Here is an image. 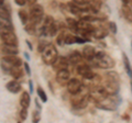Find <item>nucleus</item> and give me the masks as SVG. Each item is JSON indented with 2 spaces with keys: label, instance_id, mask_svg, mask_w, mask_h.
Segmentation results:
<instances>
[{
  "label": "nucleus",
  "instance_id": "nucleus-15",
  "mask_svg": "<svg viewBox=\"0 0 132 123\" xmlns=\"http://www.w3.org/2000/svg\"><path fill=\"white\" fill-rule=\"evenodd\" d=\"M102 3L104 2H102L101 0H90L89 3H88L89 11L93 12L94 14L99 13V11H100L101 8H102Z\"/></svg>",
  "mask_w": 132,
  "mask_h": 123
},
{
  "label": "nucleus",
  "instance_id": "nucleus-34",
  "mask_svg": "<svg viewBox=\"0 0 132 123\" xmlns=\"http://www.w3.org/2000/svg\"><path fill=\"white\" fill-rule=\"evenodd\" d=\"M108 29H109V31H110L112 34L117 33V25H116L114 22H109V23H108Z\"/></svg>",
  "mask_w": 132,
  "mask_h": 123
},
{
  "label": "nucleus",
  "instance_id": "nucleus-8",
  "mask_svg": "<svg viewBox=\"0 0 132 123\" xmlns=\"http://www.w3.org/2000/svg\"><path fill=\"white\" fill-rule=\"evenodd\" d=\"M68 64H69L68 58H66L64 56H60L56 58V60L53 63L52 66H53V69L57 73L60 71H63V69H67Z\"/></svg>",
  "mask_w": 132,
  "mask_h": 123
},
{
  "label": "nucleus",
  "instance_id": "nucleus-35",
  "mask_svg": "<svg viewBox=\"0 0 132 123\" xmlns=\"http://www.w3.org/2000/svg\"><path fill=\"white\" fill-rule=\"evenodd\" d=\"M20 118H21L22 121L27 120V118H28V109L27 108H22L21 109V111H20Z\"/></svg>",
  "mask_w": 132,
  "mask_h": 123
},
{
  "label": "nucleus",
  "instance_id": "nucleus-27",
  "mask_svg": "<svg viewBox=\"0 0 132 123\" xmlns=\"http://www.w3.org/2000/svg\"><path fill=\"white\" fill-rule=\"evenodd\" d=\"M36 25H38V24H35V23H33V22L27 23L26 24V31L30 35L31 34H35L36 33Z\"/></svg>",
  "mask_w": 132,
  "mask_h": 123
},
{
  "label": "nucleus",
  "instance_id": "nucleus-42",
  "mask_svg": "<svg viewBox=\"0 0 132 123\" xmlns=\"http://www.w3.org/2000/svg\"><path fill=\"white\" fill-rule=\"evenodd\" d=\"M26 43H27V45H28V47L30 48V50H32V44L30 43V41H28V40H27V41H26Z\"/></svg>",
  "mask_w": 132,
  "mask_h": 123
},
{
  "label": "nucleus",
  "instance_id": "nucleus-19",
  "mask_svg": "<svg viewBox=\"0 0 132 123\" xmlns=\"http://www.w3.org/2000/svg\"><path fill=\"white\" fill-rule=\"evenodd\" d=\"M121 12H122V15L125 17V19L128 22H132V10L129 6L123 3V6L121 8Z\"/></svg>",
  "mask_w": 132,
  "mask_h": 123
},
{
  "label": "nucleus",
  "instance_id": "nucleus-40",
  "mask_svg": "<svg viewBox=\"0 0 132 123\" xmlns=\"http://www.w3.org/2000/svg\"><path fill=\"white\" fill-rule=\"evenodd\" d=\"M86 40L84 38H79V36H76V43L78 44H81V43H85Z\"/></svg>",
  "mask_w": 132,
  "mask_h": 123
},
{
  "label": "nucleus",
  "instance_id": "nucleus-4",
  "mask_svg": "<svg viewBox=\"0 0 132 123\" xmlns=\"http://www.w3.org/2000/svg\"><path fill=\"white\" fill-rule=\"evenodd\" d=\"M43 14H44V10L43 7L41 5H33L30 9V20L31 22L39 24L42 22L43 20Z\"/></svg>",
  "mask_w": 132,
  "mask_h": 123
},
{
  "label": "nucleus",
  "instance_id": "nucleus-29",
  "mask_svg": "<svg viewBox=\"0 0 132 123\" xmlns=\"http://www.w3.org/2000/svg\"><path fill=\"white\" fill-rule=\"evenodd\" d=\"M106 77L109 80H113V81H119V75L116 72L111 71V72H107L106 73Z\"/></svg>",
  "mask_w": 132,
  "mask_h": 123
},
{
  "label": "nucleus",
  "instance_id": "nucleus-17",
  "mask_svg": "<svg viewBox=\"0 0 132 123\" xmlns=\"http://www.w3.org/2000/svg\"><path fill=\"white\" fill-rule=\"evenodd\" d=\"M107 35H108V32H107V30H105V28H102V27L95 28L94 31H93V36L97 40L105 39Z\"/></svg>",
  "mask_w": 132,
  "mask_h": 123
},
{
  "label": "nucleus",
  "instance_id": "nucleus-7",
  "mask_svg": "<svg viewBox=\"0 0 132 123\" xmlns=\"http://www.w3.org/2000/svg\"><path fill=\"white\" fill-rule=\"evenodd\" d=\"M66 87H67V91L71 93V95H75V93H77L81 89L82 84L79 79L72 78V79H69L67 85H66Z\"/></svg>",
  "mask_w": 132,
  "mask_h": 123
},
{
  "label": "nucleus",
  "instance_id": "nucleus-39",
  "mask_svg": "<svg viewBox=\"0 0 132 123\" xmlns=\"http://www.w3.org/2000/svg\"><path fill=\"white\" fill-rule=\"evenodd\" d=\"M27 1H28V0H14V2L18 6H24L27 3Z\"/></svg>",
  "mask_w": 132,
  "mask_h": 123
},
{
  "label": "nucleus",
  "instance_id": "nucleus-6",
  "mask_svg": "<svg viewBox=\"0 0 132 123\" xmlns=\"http://www.w3.org/2000/svg\"><path fill=\"white\" fill-rule=\"evenodd\" d=\"M1 40L6 45L18 46V38L13 33V31H1Z\"/></svg>",
  "mask_w": 132,
  "mask_h": 123
},
{
  "label": "nucleus",
  "instance_id": "nucleus-38",
  "mask_svg": "<svg viewBox=\"0 0 132 123\" xmlns=\"http://www.w3.org/2000/svg\"><path fill=\"white\" fill-rule=\"evenodd\" d=\"M23 67H24V71H26V73L28 74V76H31V69H30V67H29V64L28 63H24L23 64Z\"/></svg>",
  "mask_w": 132,
  "mask_h": 123
},
{
  "label": "nucleus",
  "instance_id": "nucleus-22",
  "mask_svg": "<svg viewBox=\"0 0 132 123\" xmlns=\"http://www.w3.org/2000/svg\"><path fill=\"white\" fill-rule=\"evenodd\" d=\"M2 52L5 53V54L7 55H10V54H13V55H16L19 53L18 48H16V46H12V45H3L2 46Z\"/></svg>",
  "mask_w": 132,
  "mask_h": 123
},
{
  "label": "nucleus",
  "instance_id": "nucleus-21",
  "mask_svg": "<svg viewBox=\"0 0 132 123\" xmlns=\"http://www.w3.org/2000/svg\"><path fill=\"white\" fill-rule=\"evenodd\" d=\"M76 71H77V73L79 74L80 76H84L86 73L89 72V71H92V69H90V67L88 66L87 64H85L84 61H81V63L76 65Z\"/></svg>",
  "mask_w": 132,
  "mask_h": 123
},
{
  "label": "nucleus",
  "instance_id": "nucleus-28",
  "mask_svg": "<svg viewBox=\"0 0 132 123\" xmlns=\"http://www.w3.org/2000/svg\"><path fill=\"white\" fill-rule=\"evenodd\" d=\"M19 14V18H20V21H21L23 24H27L28 23V20L30 19V15H28V13L24 10H19L18 12Z\"/></svg>",
  "mask_w": 132,
  "mask_h": 123
},
{
  "label": "nucleus",
  "instance_id": "nucleus-3",
  "mask_svg": "<svg viewBox=\"0 0 132 123\" xmlns=\"http://www.w3.org/2000/svg\"><path fill=\"white\" fill-rule=\"evenodd\" d=\"M42 54V59L46 65H53V63L56 60L57 56V51L53 44H48L46 48L41 53Z\"/></svg>",
  "mask_w": 132,
  "mask_h": 123
},
{
  "label": "nucleus",
  "instance_id": "nucleus-10",
  "mask_svg": "<svg viewBox=\"0 0 132 123\" xmlns=\"http://www.w3.org/2000/svg\"><path fill=\"white\" fill-rule=\"evenodd\" d=\"M2 61L3 63H6L8 65H10V66H21L22 65V60L21 58H19V57H16L15 55L13 54H10V55H6L2 57Z\"/></svg>",
  "mask_w": 132,
  "mask_h": 123
},
{
  "label": "nucleus",
  "instance_id": "nucleus-32",
  "mask_svg": "<svg viewBox=\"0 0 132 123\" xmlns=\"http://www.w3.org/2000/svg\"><path fill=\"white\" fill-rule=\"evenodd\" d=\"M65 36H66V33L65 31H62L61 33L57 35V39H56V43L59 45H63L65 43Z\"/></svg>",
  "mask_w": 132,
  "mask_h": 123
},
{
  "label": "nucleus",
  "instance_id": "nucleus-47",
  "mask_svg": "<svg viewBox=\"0 0 132 123\" xmlns=\"http://www.w3.org/2000/svg\"><path fill=\"white\" fill-rule=\"evenodd\" d=\"M131 45H132V42H131Z\"/></svg>",
  "mask_w": 132,
  "mask_h": 123
},
{
  "label": "nucleus",
  "instance_id": "nucleus-36",
  "mask_svg": "<svg viewBox=\"0 0 132 123\" xmlns=\"http://www.w3.org/2000/svg\"><path fill=\"white\" fill-rule=\"evenodd\" d=\"M32 121L33 122H39L41 120V116H40V112L39 111H33V114H32Z\"/></svg>",
  "mask_w": 132,
  "mask_h": 123
},
{
  "label": "nucleus",
  "instance_id": "nucleus-1",
  "mask_svg": "<svg viewBox=\"0 0 132 123\" xmlns=\"http://www.w3.org/2000/svg\"><path fill=\"white\" fill-rule=\"evenodd\" d=\"M121 101H122V99L118 93H112V95H109L104 101L99 102V103H96V107L98 109H101V110L114 111V110H117V108L120 106Z\"/></svg>",
  "mask_w": 132,
  "mask_h": 123
},
{
  "label": "nucleus",
  "instance_id": "nucleus-24",
  "mask_svg": "<svg viewBox=\"0 0 132 123\" xmlns=\"http://www.w3.org/2000/svg\"><path fill=\"white\" fill-rule=\"evenodd\" d=\"M122 59H123V64H125V68H126V72L128 73V75L130 76V78L132 77V71H131V65H130V61L129 58L126 53H122Z\"/></svg>",
  "mask_w": 132,
  "mask_h": 123
},
{
  "label": "nucleus",
  "instance_id": "nucleus-25",
  "mask_svg": "<svg viewBox=\"0 0 132 123\" xmlns=\"http://www.w3.org/2000/svg\"><path fill=\"white\" fill-rule=\"evenodd\" d=\"M1 31H13L10 20L1 19Z\"/></svg>",
  "mask_w": 132,
  "mask_h": 123
},
{
  "label": "nucleus",
  "instance_id": "nucleus-37",
  "mask_svg": "<svg viewBox=\"0 0 132 123\" xmlns=\"http://www.w3.org/2000/svg\"><path fill=\"white\" fill-rule=\"evenodd\" d=\"M90 0H74V2L77 3V5H79V6H86V5H88Z\"/></svg>",
  "mask_w": 132,
  "mask_h": 123
},
{
  "label": "nucleus",
  "instance_id": "nucleus-12",
  "mask_svg": "<svg viewBox=\"0 0 132 123\" xmlns=\"http://www.w3.org/2000/svg\"><path fill=\"white\" fill-rule=\"evenodd\" d=\"M69 76H71V74H69L67 69H63V71L57 72L56 80L61 85H67V83L69 81Z\"/></svg>",
  "mask_w": 132,
  "mask_h": 123
},
{
  "label": "nucleus",
  "instance_id": "nucleus-26",
  "mask_svg": "<svg viewBox=\"0 0 132 123\" xmlns=\"http://www.w3.org/2000/svg\"><path fill=\"white\" fill-rule=\"evenodd\" d=\"M59 28H60L59 23H57L56 21H54V23H53L52 25L50 27V29H48L47 35H50V36H55L57 34V31H59Z\"/></svg>",
  "mask_w": 132,
  "mask_h": 123
},
{
  "label": "nucleus",
  "instance_id": "nucleus-30",
  "mask_svg": "<svg viewBox=\"0 0 132 123\" xmlns=\"http://www.w3.org/2000/svg\"><path fill=\"white\" fill-rule=\"evenodd\" d=\"M74 43H76V35H74V34H67V33H66L65 44L71 45V44H74Z\"/></svg>",
  "mask_w": 132,
  "mask_h": 123
},
{
  "label": "nucleus",
  "instance_id": "nucleus-33",
  "mask_svg": "<svg viewBox=\"0 0 132 123\" xmlns=\"http://www.w3.org/2000/svg\"><path fill=\"white\" fill-rule=\"evenodd\" d=\"M47 45H48V43L46 42V41H40L39 45H38V52L39 53H42L45 50V48H46Z\"/></svg>",
  "mask_w": 132,
  "mask_h": 123
},
{
  "label": "nucleus",
  "instance_id": "nucleus-5",
  "mask_svg": "<svg viewBox=\"0 0 132 123\" xmlns=\"http://www.w3.org/2000/svg\"><path fill=\"white\" fill-rule=\"evenodd\" d=\"M94 66L99 67V68H104V69H108V68H112L114 66V60L112 57H110L109 55L105 54L100 58H95L94 59Z\"/></svg>",
  "mask_w": 132,
  "mask_h": 123
},
{
  "label": "nucleus",
  "instance_id": "nucleus-41",
  "mask_svg": "<svg viewBox=\"0 0 132 123\" xmlns=\"http://www.w3.org/2000/svg\"><path fill=\"white\" fill-rule=\"evenodd\" d=\"M29 88H30V92H31V95H32V93H33V83H32L31 79L29 80Z\"/></svg>",
  "mask_w": 132,
  "mask_h": 123
},
{
  "label": "nucleus",
  "instance_id": "nucleus-46",
  "mask_svg": "<svg viewBox=\"0 0 132 123\" xmlns=\"http://www.w3.org/2000/svg\"><path fill=\"white\" fill-rule=\"evenodd\" d=\"M24 56H26L27 60H29V59H30V56H29V54H28V53H24Z\"/></svg>",
  "mask_w": 132,
  "mask_h": 123
},
{
  "label": "nucleus",
  "instance_id": "nucleus-45",
  "mask_svg": "<svg viewBox=\"0 0 132 123\" xmlns=\"http://www.w3.org/2000/svg\"><path fill=\"white\" fill-rule=\"evenodd\" d=\"M121 1H122L123 3H126V5H129V3H130V1H131V0H121Z\"/></svg>",
  "mask_w": 132,
  "mask_h": 123
},
{
  "label": "nucleus",
  "instance_id": "nucleus-18",
  "mask_svg": "<svg viewBox=\"0 0 132 123\" xmlns=\"http://www.w3.org/2000/svg\"><path fill=\"white\" fill-rule=\"evenodd\" d=\"M10 75L13 77L14 79H19L23 77V69L20 66H12L10 69Z\"/></svg>",
  "mask_w": 132,
  "mask_h": 123
},
{
  "label": "nucleus",
  "instance_id": "nucleus-44",
  "mask_svg": "<svg viewBox=\"0 0 132 123\" xmlns=\"http://www.w3.org/2000/svg\"><path fill=\"white\" fill-rule=\"evenodd\" d=\"M28 2L30 3V5H34V3L36 2V0H28Z\"/></svg>",
  "mask_w": 132,
  "mask_h": 123
},
{
  "label": "nucleus",
  "instance_id": "nucleus-31",
  "mask_svg": "<svg viewBox=\"0 0 132 123\" xmlns=\"http://www.w3.org/2000/svg\"><path fill=\"white\" fill-rule=\"evenodd\" d=\"M38 96L40 97V99L42 100L43 102H46L47 101V97H46V93L43 90V88H41L40 86L38 87Z\"/></svg>",
  "mask_w": 132,
  "mask_h": 123
},
{
  "label": "nucleus",
  "instance_id": "nucleus-11",
  "mask_svg": "<svg viewBox=\"0 0 132 123\" xmlns=\"http://www.w3.org/2000/svg\"><path fill=\"white\" fill-rule=\"evenodd\" d=\"M82 56H84V58L86 60H94L96 58V51H95V48L92 46V45H86L82 48Z\"/></svg>",
  "mask_w": 132,
  "mask_h": 123
},
{
  "label": "nucleus",
  "instance_id": "nucleus-43",
  "mask_svg": "<svg viewBox=\"0 0 132 123\" xmlns=\"http://www.w3.org/2000/svg\"><path fill=\"white\" fill-rule=\"evenodd\" d=\"M35 104H36V108L41 110V106L39 104V100H38V99H35Z\"/></svg>",
  "mask_w": 132,
  "mask_h": 123
},
{
  "label": "nucleus",
  "instance_id": "nucleus-13",
  "mask_svg": "<svg viewBox=\"0 0 132 123\" xmlns=\"http://www.w3.org/2000/svg\"><path fill=\"white\" fill-rule=\"evenodd\" d=\"M67 9H68V11L71 12L72 14H74V15H78V17H80V18L82 17V13H84L81 6L77 5V3H75L74 1L67 3Z\"/></svg>",
  "mask_w": 132,
  "mask_h": 123
},
{
  "label": "nucleus",
  "instance_id": "nucleus-20",
  "mask_svg": "<svg viewBox=\"0 0 132 123\" xmlns=\"http://www.w3.org/2000/svg\"><path fill=\"white\" fill-rule=\"evenodd\" d=\"M20 104H21V108H29V106H30V95H29V92H22L21 97H20Z\"/></svg>",
  "mask_w": 132,
  "mask_h": 123
},
{
  "label": "nucleus",
  "instance_id": "nucleus-2",
  "mask_svg": "<svg viewBox=\"0 0 132 123\" xmlns=\"http://www.w3.org/2000/svg\"><path fill=\"white\" fill-rule=\"evenodd\" d=\"M108 96H109V93L107 92V90L104 88V86L100 85L98 87H94L90 89L88 98H89V102L99 103V102L104 101Z\"/></svg>",
  "mask_w": 132,
  "mask_h": 123
},
{
  "label": "nucleus",
  "instance_id": "nucleus-9",
  "mask_svg": "<svg viewBox=\"0 0 132 123\" xmlns=\"http://www.w3.org/2000/svg\"><path fill=\"white\" fill-rule=\"evenodd\" d=\"M102 86H104V88L107 90V92H108L109 95L118 93V91H119V81H113V80L106 79L105 84Z\"/></svg>",
  "mask_w": 132,
  "mask_h": 123
},
{
  "label": "nucleus",
  "instance_id": "nucleus-23",
  "mask_svg": "<svg viewBox=\"0 0 132 123\" xmlns=\"http://www.w3.org/2000/svg\"><path fill=\"white\" fill-rule=\"evenodd\" d=\"M66 24H67L68 29H71L73 32H77L78 31V27H77L78 21H76L75 19H73V18H66Z\"/></svg>",
  "mask_w": 132,
  "mask_h": 123
},
{
  "label": "nucleus",
  "instance_id": "nucleus-16",
  "mask_svg": "<svg viewBox=\"0 0 132 123\" xmlns=\"http://www.w3.org/2000/svg\"><path fill=\"white\" fill-rule=\"evenodd\" d=\"M6 88L8 91H10L12 93H18L21 90V85H20L16 80H11L9 83H7Z\"/></svg>",
  "mask_w": 132,
  "mask_h": 123
},
{
  "label": "nucleus",
  "instance_id": "nucleus-14",
  "mask_svg": "<svg viewBox=\"0 0 132 123\" xmlns=\"http://www.w3.org/2000/svg\"><path fill=\"white\" fill-rule=\"evenodd\" d=\"M82 58H84V56H82V53H79L78 51H72L71 54L68 55L69 63L73 64V65H77V64L81 63Z\"/></svg>",
  "mask_w": 132,
  "mask_h": 123
}]
</instances>
